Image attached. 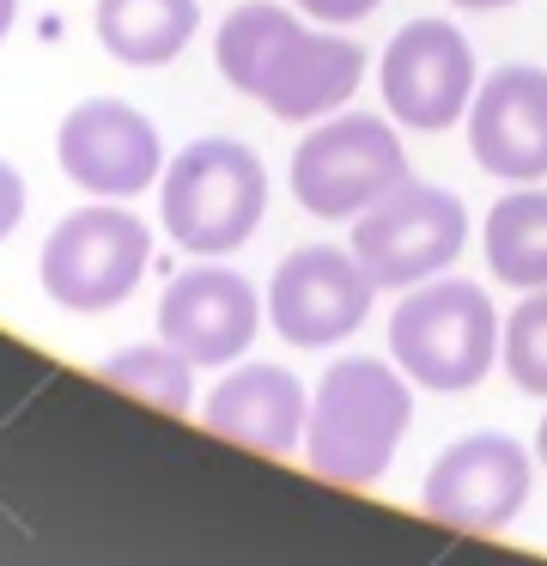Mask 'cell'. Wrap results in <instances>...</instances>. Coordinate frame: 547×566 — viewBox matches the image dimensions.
Returning a JSON list of instances; mask_svg holds the SVG:
<instances>
[{
    "label": "cell",
    "instance_id": "obj_15",
    "mask_svg": "<svg viewBox=\"0 0 547 566\" xmlns=\"http://www.w3.org/2000/svg\"><path fill=\"white\" fill-rule=\"evenodd\" d=\"M97 43L122 67H165L189 50L201 7L194 0H97Z\"/></svg>",
    "mask_w": 547,
    "mask_h": 566
},
{
    "label": "cell",
    "instance_id": "obj_20",
    "mask_svg": "<svg viewBox=\"0 0 547 566\" xmlns=\"http://www.w3.org/2000/svg\"><path fill=\"white\" fill-rule=\"evenodd\" d=\"M311 19H323V25H353V19H371L383 0H298Z\"/></svg>",
    "mask_w": 547,
    "mask_h": 566
},
{
    "label": "cell",
    "instance_id": "obj_10",
    "mask_svg": "<svg viewBox=\"0 0 547 566\" xmlns=\"http://www.w3.org/2000/svg\"><path fill=\"white\" fill-rule=\"evenodd\" d=\"M383 104L401 128H450L474 104V50L450 19H413L383 50Z\"/></svg>",
    "mask_w": 547,
    "mask_h": 566
},
{
    "label": "cell",
    "instance_id": "obj_14",
    "mask_svg": "<svg viewBox=\"0 0 547 566\" xmlns=\"http://www.w3.org/2000/svg\"><path fill=\"white\" fill-rule=\"evenodd\" d=\"M207 427L219 432V439L231 444H255V451H298L304 439V384L292 378L286 366H267V359H255V366H238L225 384H219L213 396H207Z\"/></svg>",
    "mask_w": 547,
    "mask_h": 566
},
{
    "label": "cell",
    "instance_id": "obj_3",
    "mask_svg": "<svg viewBox=\"0 0 547 566\" xmlns=\"http://www.w3.org/2000/svg\"><path fill=\"white\" fill-rule=\"evenodd\" d=\"M158 208H165V232L189 256H231L238 244H250L267 213V171L243 140H189L165 165Z\"/></svg>",
    "mask_w": 547,
    "mask_h": 566
},
{
    "label": "cell",
    "instance_id": "obj_7",
    "mask_svg": "<svg viewBox=\"0 0 547 566\" xmlns=\"http://www.w3.org/2000/svg\"><path fill=\"white\" fill-rule=\"evenodd\" d=\"M469 244V208L438 184H396L353 220V256L377 286H420Z\"/></svg>",
    "mask_w": 547,
    "mask_h": 566
},
{
    "label": "cell",
    "instance_id": "obj_8",
    "mask_svg": "<svg viewBox=\"0 0 547 566\" xmlns=\"http://www.w3.org/2000/svg\"><path fill=\"white\" fill-rule=\"evenodd\" d=\"M529 481H535L529 451L511 432H469V439H456L425 469L420 505H425V517H438L450 530L493 536V530H505L523 512Z\"/></svg>",
    "mask_w": 547,
    "mask_h": 566
},
{
    "label": "cell",
    "instance_id": "obj_18",
    "mask_svg": "<svg viewBox=\"0 0 547 566\" xmlns=\"http://www.w3.org/2000/svg\"><path fill=\"white\" fill-rule=\"evenodd\" d=\"M498 359H505V371H511V384H517V390L547 396V293H529L505 317Z\"/></svg>",
    "mask_w": 547,
    "mask_h": 566
},
{
    "label": "cell",
    "instance_id": "obj_1",
    "mask_svg": "<svg viewBox=\"0 0 547 566\" xmlns=\"http://www.w3.org/2000/svg\"><path fill=\"white\" fill-rule=\"evenodd\" d=\"M213 62L243 98H255L280 123H311V116L340 111L365 80L359 43L304 31L298 19L267 7V0L225 13L213 38Z\"/></svg>",
    "mask_w": 547,
    "mask_h": 566
},
{
    "label": "cell",
    "instance_id": "obj_16",
    "mask_svg": "<svg viewBox=\"0 0 547 566\" xmlns=\"http://www.w3.org/2000/svg\"><path fill=\"white\" fill-rule=\"evenodd\" d=\"M486 269L505 286H547V189H517L486 213Z\"/></svg>",
    "mask_w": 547,
    "mask_h": 566
},
{
    "label": "cell",
    "instance_id": "obj_5",
    "mask_svg": "<svg viewBox=\"0 0 547 566\" xmlns=\"http://www.w3.org/2000/svg\"><path fill=\"white\" fill-rule=\"evenodd\" d=\"M408 184V153L383 116H335L292 153V196L316 220H353Z\"/></svg>",
    "mask_w": 547,
    "mask_h": 566
},
{
    "label": "cell",
    "instance_id": "obj_11",
    "mask_svg": "<svg viewBox=\"0 0 547 566\" xmlns=\"http://www.w3.org/2000/svg\"><path fill=\"white\" fill-rule=\"evenodd\" d=\"M55 159L80 189H92V196H104V201H128V196H140V189L158 184L165 147H158V128L146 123L134 104L85 98L61 116Z\"/></svg>",
    "mask_w": 547,
    "mask_h": 566
},
{
    "label": "cell",
    "instance_id": "obj_23",
    "mask_svg": "<svg viewBox=\"0 0 547 566\" xmlns=\"http://www.w3.org/2000/svg\"><path fill=\"white\" fill-rule=\"evenodd\" d=\"M535 451H541V463H547V415H541V427H535Z\"/></svg>",
    "mask_w": 547,
    "mask_h": 566
},
{
    "label": "cell",
    "instance_id": "obj_17",
    "mask_svg": "<svg viewBox=\"0 0 547 566\" xmlns=\"http://www.w3.org/2000/svg\"><path fill=\"white\" fill-rule=\"evenodd\" d=\"M97 378L128 390V396H140V402H158L165 415H189L194 408V359L177 354L165 335H158V342H140V347H122L116 359L97 366Z\"/></svg>",
    "mask_w": 547,
    "mask_h": 566
},
{
    "label": "cell",
    "instance_id": "obj_6",
    "mask_svg": "<svg viewBox=\"0 0 547 566\" xmlns=\"http://www.w3.org/2000/svg\"><path fill=\"white\" fill-rule=\"evenodd\" d=\"M146 256H152V232L134 220L128 208H80L43 238V293L61 311H109L140 286Z\"/></svg>",
    "mask_w": 547,
    "mask_h": 566
},
{
    "label": "cell",
    "instance_id": "obj_2",
    "mask_svg": "<svg viewBox=\"0 0 547 566\" xmlns=\"http://www.w3.org/2000/svg\"><path fill=\"white\" fill-rule=\"evenodd\" d=\"M408 420H413V396L389 359H335L311 396L304 457L323 481L371 488L396 463Z\"/></svg>",
    "mask_w": 547,
    "mask_h": 566
},
{
    "label": "cell",
    "instance_id": "obj_21",
    "mask_svg": "<svg viewBox=\"0 0 547 566\" xmlns=\"http://www.w3.org/2000/svg\"><path fill=\"white\" fill-rule=\"evenodd\" d=\"M450 7H462V13H498V7H517V0H450Z\"/></svg>",
    "mask_w": 547,
    "mask_h": 566
},
{
    "label": "cell",
    "instance_id": "obj_22",
    "mask_svg": "<svg viewBox=\"0 0 547 566\" xmlns=\"http://www.w3.org/2000/svg\"><path fill=\"white\" fill-rule=\"evenodd\" d=\"M12 19H19V0H0V38L12 31Z\"/></svg>",
    "mask_w": 547,
    "mask_h": 566
},
{
    "label": "cell",
    "instance_id": "obj_9",
    "mask_svg": "<svg viewBox=\"0 0 547 566\" xmlns=\"http://www.w3.org/2000/svg\"><path fill=\"white\" fill-rule=\"evenodd\" d=\"M371 274L353 250L304 244L274 269L267 286V323L292 347H335L371 317Z\"/></svg>",
    "mask_w": 547,
    "mask_h": 566
},
{
    "label": "cell",
    "instance_id": "obj_12",
    "mask_svg": "<svg viewBox=\"0 0 547 566\" xmlns=\"http://www.w3.org/2000/svg\"><path fill=\"white\" fill-rule=\"evenodd\" d=\"M255 329H262V305L238 269H213V262L182 269L158 298V335L194 366H231L238 354H250Z\"/></svg>",
    "mask_w": 547,
    "mask_h": 566
},
{
    "label": "cell",
    "instance_id": "obj_13",
    "mask_svg": "<svg viewBox=\"0 0 547 566\" xmlns=\"http://www.w3.org/2000/svg\"><path fill=\"white\" fill-rule=\"evenodd\" d=\"M469 153L481 171L511 177V184L547 177V67L511 62L474 86Z\"/></svg>",
    "mask_w": 547,
    "mask_h": 566
},
{
    "label": "cell",
    "instance_id": "obj_4",
    "mask_svg": "<svg viewBox=\"0 0 547 566\" xmlns=\"http://www.w3.org/2000/svg\"><path fill=\"white\" fill-rule=\"evenodd\" d=\"M389 354L425 390H474L498 359V311L474 281H420L389 311Z\"/></svg>",
    "mask_w": 547,
    "mask_h": 566
},
{
    "label": "cell",
    "instance_id": "obj_19",
    "mask_svg": "<svg viewBox=\"0 0 547 566\" xmlns=\"http://www.w3.org/2000/svg\"><path fill=\"white\" fill-rule=\"evenodd\" d=\"M19 220H24V177L0 159V244L19 232Z\"/></svg>",
    "mask_w": 547,
    "mask_h": 566
}]
</instances>
